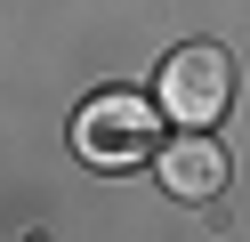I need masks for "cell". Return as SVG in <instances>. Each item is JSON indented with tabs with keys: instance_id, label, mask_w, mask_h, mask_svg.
Returning <instances> with one entry per match:
<instances>
[{
	"instance_id": "cell-1",
	"label": "cell",
	"mask_w": 250,
	"mask_h": 242,
	"mask_svg": "<svg viewBox=\"0 0 250 242\" xmlns=\"http://www.w3.org/2000/svg\"><path fill=\"white\" fill-rule=\"evenodd\" d=\"M153 97H162L169 121L210 129L218 113H226V97H234V57H226V48H210V41L169 48V57H162V81H153Z\"/></svg>"
},
{
	"instance_id": "cell-2",
	"label": "cell",
	"mask_w": 250,
	"mask_h": 242,
	"mask_svg": "<svg viewBox=\"0 0 250 242\" xmlns=\"http://www.w3.org/2000/svg\"><path fill=\"white\" fill-rule=\"evenodd\" d=\"M73 145H81V161H97V170H129V161L153 154V105L129 97V89L89 97L81 121H73Z\"/></svg>"
},
{
	"instance_id": "cell-3",
	"label": "cell",
	"mask_w": 250,
	"mask_h": 242,
	"mask_svg": "<svg viewBox=\"0 0 250 242\" xmlns=\"http://www.w3.org/2000/svg\"><path fill=\"white\" fill-rule=\"evenodd\" d=\"M153 170H162V186L178 194V202H210V194L226 186V154H218L202 129L194 137H169L162 154H153Z\"/></svg>"
}]
</instances>
